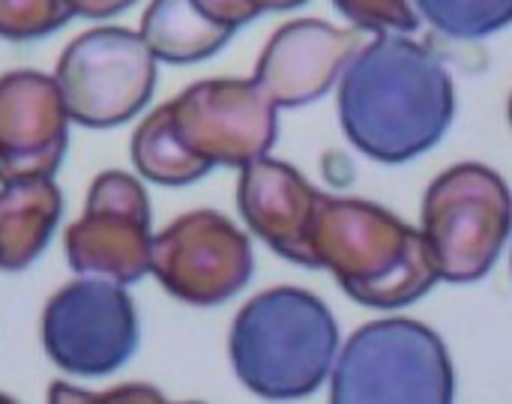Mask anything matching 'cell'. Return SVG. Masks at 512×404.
<instances>
[{
    "label": "cell",
    "instance_id": "obj_1",
    "mask_svg": "<svg viewBox=\"0 0 512 404\" xmlns=\"http://www.w3.org/2000/svg\"><path fill=\"white\" fill-rule=\"evenodd\" d=\"M456 90L447 66L402 33H378L339 75L345 138L384 165L429 153L450 129Z\"/></svg>",
    "mask_w": 512,
    "mask_h": 404
},
{
    "label": "cell",
    "instance_id": "obj_2",
    "mask_svg": "<svg viewBox=\"0 0 512 404\" xmlns=\"http://www.w3.org/2000/svg\"><path fill=\"white\" fill-rule=\"evenodd\" d=\"M312 249L315 267L369 309L408 306L441 282L423 231L372 201L321 195Z\"/></svg>",
    "mask_w": 512,
    "mask_h": 404
},
{
    "label": "cell",
    "instance_id": "obj_3",
    "mask_svg": "<svg viewBox=\"0 0 512 404\" xmlns=\"http://www.w3.org/2000/svg\"><path fill=\"white\" fill-rule=\"evenodd\" d=\"M228 354L237 378L255 396L270 402L306 399L336 366L339 327L315 294L273 288L240 309L228 336Z\"/></svg>",
    "mask_w": 512,
    "mask_h": 404
},
{
    "label": "cell",
    "instance_id": "obj_4",
    "mask_svg": "<svg viewBox=\"0 0 512 404\" xmlns=\"http://www.w3.org/2000/svg\"><path fill=\"white\" fill-rule=\"evenodd\" d=\"M453 393V363L441 336L408 318L360 327L330 372L336 404H447Z\"/></svg>",
    "mask_w": 512,
    "mask_h": 404
},
{
    "label": "cell",
    "instance_id": "obj_5",
    "mask_svg": "<svg viewBox=\"0 0 512 404\" xmlns=\"http://www.w3.org/2000/svg\"><path fill=\"white\" fill-rule=\"evenodd\" d=\"M420 231L444 282L465 285L489 276L512 234L507 180L480 162L453 165L432 180Z\"/></svg>",
    "mask_w": 512,
    "mask_h": 404
},
{
    "label": "cell",
    "instance_id": "obj_6",
    "mask_svg": "<svg viewBox=\"0 0 512 404\" xmlns=\"http://www.w3.org/2000/svg\"><path fill=\"white\" fill-rule=\"evenodd\" d=\"M54 81L69 120L108 129L135 117L156 87V54L126 27L87 30L60 54Z\"/></svg>",
    "mask_w": 512,
    "mask_h": 404
},
{
    "label": "cell",
    "instance_id": "obj_7",
    "mask_svg": "<svg viewBox=\"0 0 512 404\" xmlns=\"http://www.w3.org/2000/svg\"><path fill=\"white\" fill-rule=\"evenodd\" d=\"M48 357L72 375L117 372L138 345L135 306L120 282L87 276L60 288L42 315Z\"/></svg>",
    "mask_w": 512,
    "mask_h": 404
},
{
    "label": "cell",
    "instance_id": "obj_8",
    "mask_svg": "<svg viewBox=\"0 0 512 404\" xmlns=\"http://www.w3.org/2000/svg\"><path fill=\"white\" fill-rule=\"evenodd\" d=\"M180 141L210 165L243 168L276 144V102L255 78H210L168 102Z\"/></svg>",
    "mask_w": 512,
    "mask_h": 404
},
{
    "label": "cell",
    "instance_id": "obj_9",
    "mask_svg": "<svg viewBox=\"0 0 512 404\" xmlns=\"http://www.w3.org/2000/svg\"><path fill=\"white\" fill-rule=\"evenodd\" d=\"M150 273L189 306H219L252 276L249 237L216 210H195L153 237Z\"/></svg>",
    "mask_w": 512,
    "mask_h": 404
},
{
    "label": "cell",
    "instance_id": "obj_10",
    "mask_svg": "<svg viewBox=\"0 0 512 404\" xmlns=\"http://www.w3.org/2000/svg\"><path fill=\"white\" fill-rule=\"evenodd\" d=\"M66 261L78 276L132 285L150 273V204L141 183L123 171L93 180L84 216L66 228Z\"/></svg>",
    "mask_w": 512,
    "mask_h": 404
},
{
    "label": "cell",
    "instance_id": "obj_11",
    "mask_svg": "<svg viewBox=\"0 0 512 404\" xmlns=\"http://www.w3.org/2000/svg\"><path fill=\"white\" fill-rule=\"evenodd\" d=\"M69 144V111L60 87L42 72L0 78V183L54 177Z\"/></svg>",
    "mask_w": 512,
    "mask_h": 404
},
{
    "label": "cell",
    "instance_id": "obj_12",
    "mask_svg": "<svg viewBox=\"0 0 512 404\" xmlns=\"http://www.w3.org/2000/svg\"><path fill=\"white\" fill-rule=\"evenodd\" d=\"M360 48V30L297 18L270 36L258 57L255 81L279 108H300L324 96Z\"/></svg>",
    "mask_w": 512,
    "mask_h": 404
},
{
    "label": "cell",
    "instance_id": "obj_13",
    "mask_svg": "<svg viewBox=\"0 0 512 404\" xmlns=\"http://www.w3.org/2000/svg\"><path fill=\"white\" fill-rule=\"evenodd\" d=\"M237 204L246 225L285 261L315 267V216L321 192L288 162L261 156L240 168Z\"/></svg>",
    "mask_w": 512,
    "mask_h": 404
},
{
    "label": "cell",
    "instance_id": "obj_14",
    "mask_svg": "<svg viewBox=\"0 0 512 404\" xmlns=\"http://www.w3.org/2000/svg\"><path fill=\"white\" fill-rule=\"evenodd\" d=\"M60 219V189L51 177H24L0 189V270L18 273L39 258Z\"/></svg>",
    "mask_w": 512,
    "mask_h": 404
},
{
    "label": "cell",
    "instance_id": "obj_15",
    "mask_svg": "<svg viewBox=\"0 0 512 404\" xmlns=\"http://www.w3.org/2000/svg\"><path fill=\"white\" fill-rule=\"evenodd\" d=\"M141 36L165 63H198L216 54L234 30L210 21L195 0H153L141 21Z\"/></svg>",
    "mask_w": 512,
    "mask_h": 404
},
{
    "label": "cell",
    "instance_id": "obj_16",
    "mask_svg": "<svg viewBox=\"0 0 512 404\" xmlns=\"http://www.w3.org/2000/svg\"><path fill=\"white\" fill-rule=\"evenodd\" d=\"M132 162L144 180L162 186H186L201 180L213 165L195 156L177 135L171 108H156L132 135Z\"/></svg>",
    "mask_w": 512,
    "mask_h": 404
},
{
    "label": "cell",
    "instance_id": "obj_17",
    "mask_svg": "<svg viewBox=\"0 0 512 404\" xmlns=\"http://www.w3.org/2000/svg\"><path fill=\"white\" fill-rule=\"evenodd\" d=\"M417 9L453 39H486L512 24V0H417Z\"/></svg>",
    "mask_w": 512,
    "mask_h": 404
},
{
    "label": "cell",
    "instance_id": "obj_18",
    "mask_svg": "<svg viewBox=\"0 0 512 404\" xmlns=\"http://www.w3.org/2000/svg\"><path fill=\"white\" fill-rule=\"evenodd\" d=\"M72 15L69 0H0V36L39 39L60 30Z\"/></svg>",
    "mask_w": 512,
    "mask_h": 404
},
{
    "label": "cell",
    "instance_id": "obj_19",
    "mask_svg": "<svg viewBox=\"0 0 512 404\" xmlns=\"http://www.w3.org/2000/svg\"><path fill=\"white\" fill-rule=\"evenodd\" d=\"M333 6L357 27L372 33H414L420 15L411 0H333Z\"/></svg>",
    "mask_w": 512,
    "mask_h": 404
},
{
    "label": "cell",
    "instance_id": "obj_20",
    "mask_svg": "<svg viewBox=\"0 0 512 404\" xmlns=\"http://www.w3.org/2000/svg\"><path fill=\"white\" fill-rule=\"evenodd\" d=\"M195 6L216 24L237 30L246 21H252L258 15V9L252 6V0H195Z\"/></svg>",
    "mask_w": 512,
    "mask_h": 404
},
{
    "label": "cell",
    "instance_id": "obj_21",
    "mask_svg": "<svg viewBox=\"0 0 512 404\" xmlns=\"http://www.w3.org/2000/svg\"><path fill=\"white\" fill-rule=\"evenodd\" d=\"M135 0H69L72 12L75 15H84V18H108V15H117L123 9H129Z\"/></svg>",
    "mask_w": 512,
    "mask_h": 404
},
{
    "label": "cell",
    "instance_id": "obj_22",
    "mask_svg": "<svg viewBox=\"0 0 512 404\" xmlns=\"http://www.w3.org/2000/svg\"><path fill=\"white\" fill-rule=\"evenodd\" d=\"M303 3L306 0H252V6L258 12H288V9H297Z\"/></svg>",
    "mask_w": 512,
    "mask_h": 404
},
{
    "label": "cell",
    "instance_id": "obj_23",
    "mask_svg": "<svg viewBox=\"0 0 512 404\" xmlns=\"http://www.w3.org/2000/svg\"><path fill=\"white\" fill-rule=\"evenodd\" d=\"M510 123H512V96H510Z\"/></svg>",
    "mask_w": 512,
    "mask_h": 404
},
{
    "label": "cell",
    "instance_id": "obj_24",
    "mask_svg": "<svg viewBox=\"0 0 512 404\" xmlns=\"http://www.w3.org/2000/svg\"><path fill=\"white\" fill-rule=\"evenodd\" d=\"M510 270H512V261H510Z\"/></svg>",
    "mask_w": 512,
    "mask_h": 404
}]
</instances>
